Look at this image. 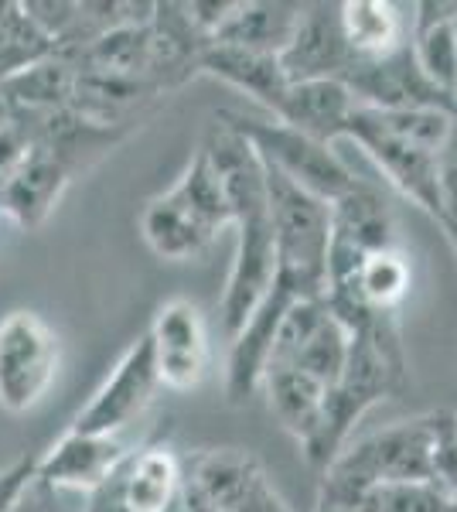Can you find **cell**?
<instances>
[{"instance_id": "obj_13", "label": "cell", "mask_w": 457, "mask_h": 512, "mask_svg": "<svg viewBox=\"0 0 457 512\" xmlns=\"http://www.w3.org/2000/svg\"><path fill=\"white\" fill-rule=\"evenodd\" d=\"M127 458H130V451L123 448L116 437L65 431L52 448L38 458V478H45L55 489H65L72 495H79V492L89 495Z\"/></svg>"}, {"instance_id": "obj_32", "label": "cell", "mask_w": 457, "mask_h": 512, "mask_svg": "<svg viewBox=\"0 0 457 512\" xmlns=\"http://www.w3.org/2000/svg\"><path fill=\"white\" fill-rule=\"evenodd\" d=\"M35 468H38V458L24 454V458L14 461L11 468H4V472H0V512L14 509V502H18V495L24 492V485L31 482Z\"/></svg>"}, {"instance_id": "obj_2", "label": "cell", "mask_w": 457, "mask_h": 512, "mask_svg": "<svg viewBox=\"0 0 457 512\" xmlns=\"http://www.w3.org/2000/svg\"><path fill=\"white\" fill-rule=\"evenodd\" d=\"M267 171V198L273 243H277V277L301 297H324L328 291V243H331V205L304 192L277 168Z\"/></svg>"}, {"instance_id": "obj_22", "label": "cell", "mask_w": 457, "mask_h": 512, "mask_svg": "<svg viewBox=\"0 0 457 512\" xmlns=\"http://www.w3.org/2000/svg\"><path fill=\"white\" fill-rule=\"evenodd\" d=\"M79 69L65 55L31 65L0 86V96L11 106V113H52V110H72L76 96Z\"/></svg>"}, {"instance_id": "obj_28", "label": "cell", "mask_w": 457, "mask_h": 512, "mask_svg": "<svg viewBox=\"0 0 457 512\" xmlns=\"http://www.w3.org/2000/svg\"><path fill=\"white\" fill-rule=\"evenodd\" d=\"M437 434H434V472L430 482L444 495H457V427L451 410H437Z\"/></svg>"}, {"instance_id": "obj_4", "label": "cell", "mask_w": 457, "mask_h": 512, "mask_svg": "<svg viewBox=\"0 0 457 512\" xmlns=\"http://www.w3.org/2000/svg\"><path fill=\"white\" fill-rule=\"evenodd\" d=\"M434 434H437L434 414L389 424L376 434H365L355 444H348L324 468V475L348 478V482L362 485V489H372V485L430 482V472H434Z\"/></svg>"}, {"instance_id": "obj_38", "label": "cell", "mask_w": 457, "mask_h": 512, "mask_svg": "<svg viewBox=\"0 0 457 512\" xmlns=\"http://www.w3.org/2000/svg\"><path fill=\"white\" fill-rule=\"evenodd\" d=\"M7 11V0H0V14H4Z\"/></svg>"}, {"instance_id": "obj_18", "label": "cell", "mask_w": 457, "mask_h": 512, "mask_svg": "<svg viewBox=\"0 0 457 512\" xmlns=\"http://www.w3.org/2000/svg\"><path fill=\"white\" fill-rule=\"evenodd\" d=\"M301 21V7L294 4H232L226 21L212 35V45L249 48V52L277 55L290 45Z\"/></svg>"}, {"instance_id": "obj_14", "label": "cell", "mask_w": 457, "mask_h": 512, "mask_svg": "<svg viewBox=\"0 0 457 512\" xmlns=\"http://www.w3.org/2000/svg\"><path fill=\"white\" fill-rule=\"evenodd\" d=\"M355 96L342 79H311L290 82L284 99L273 110V120L301 130V134L335 144L345 134V123L355 113Z\"/></svg>"}, {"instance_id": "obj_20", "label": "cell", "mask_w": 457, "mask_h": 512, "mask_svg": "<svg viewBox=\"0 0 457 512\" xmlns=\"http://www.w3.org/2000/svg\"><path fill=\"white\" fill-rule=\"evenodd\" d=\"M185 472L171 448L154 444L144 451H130L123 461V492L130 512H168L181 499Z\"/></svg>"}, {"instance_id": "obj_35", "label": "cell", "mask_w": 457, "mask_h": 512, "mask_svg": "<svg viewBox=\"0 0 457 512\" xmlns=\"http://www.w3.org/2000/svg\"><path fill=\"white\" fill-rule=\"evenodd\" d=\"M314 512H352V509H335V506H318Z\"/></svg>"}, {"instance_id": "obj_6", "label": "cell", "mask_w": 457, "mask_h": 512, "mask_svg": "<svg viewBox=\"0 0 457 512\" xmlns=\"http://www.w3.org/2000/svg\"><path fill=\"white\" fill-rule=\"evenodd\" d=\"M396 219L382 192L369 181H359L348 195L331 202V243H328V291L348 287L359 277L365 256L393 250Z\"/></svg>"}, {"instance_id": "obj_3", "label": "cell", "mask_w": 457, "mask_h": 512, "mask_svg": "<svg viewBox=\"0 0 457 512\" xmlns=\"http://www.w3.org/2000/svg\"><path fill=\"white\" fill-rule=\"evenodd\" d=\"M219 120H226L232 130H239L253 144V151L260 154L263 164L277 168L284 178L301 185L304 192L318 195L328 205L348 195L362 181L331 151V144L307 137L280 120H253L243 117V113H219Z\"/></svg>"}, {"instance_id": "obj_5", "label": "cell", "mask_w": 457, "mask_h": 512, "mask_svg": "<svg viewBox=\"0 0 457 512\" xmlns=\"http://www.w3.org/2000/svg\"><path fill=\"white\" fill-rule=\"evenodd\" d=\"M62 342L38 311H11L0 321V407L28 414L52 390Z\"/></svg>"}, {"instance_id": "obj_29", "label": "cell", "mask_w": 457, "mask_h": 512, "mask_svg": "<svg viewBox=\"0 0 457 512\" xmlns=\"http://www.w3.org/2000/svg\"><path fill=\"white\" fill-rule=\"evenodd\" d=\"M440 229L457 256V127L440 154Z\"/></svg>"}, {"instance_id": "obj_30", "label": "cell", "mask_w": 457, "mask_h": 512, "mask_svg": "<svg viewBox=\"0 0 457 512\" xmlns=\"http://www.w3.org/2000/svg\"><path fill=\"white\" fill-rule=\"evenodd\" d=\"M31 158V140L24 134V127L18 120H7L0 127V188L7 185L24 161Z\"/></svg>"}, {"instance_id": "obj_16", "label": "cell", "mask_w": 457, "mask_h": 512, "mask_svg": "<svg viewBox=\"0 0 457 512\" xmlns=\"http://www.w3.org/2000/svg\"><path fill=\"white\" fill-rule=\"evenodd\" d=\"M195 72L222 79L226 86L253 96L256 103H263L270 113L277 110V103L284 99L290 86L277 55L249 52V48H232V45H212V41L198 55Z\"/></svg>"}, {"instance_id": "obj_31", "label": "cell", "mask_w": 457, "mask_h": 512, "mask_svg": "<svg viewBox=\"0 0 457 512\" xmlns=\"http://www.w3.org/2000/svg\"><path fill=\"white\" fill-rule=\"evenodd\" d=\"M69 495L72 492L55 489L52 482L38 478V468H35V475H31V482L24 485V492L18 495V502H14L11 512H69V506H65Z\"/></svg>"}, {"instance_id": "obj_27", "label": "cell", "mask_w": 457, "mask_h": 512, "mask_svg": "<svg viewBox=\"0 0 457 512\" xmlns=\"http://www.w3.org/2000/svg\"><path fill=\"white\" fill-rule=\"evenodd\" d=\"M362 512H451V495L440 492L434 482L372 485Z\"/></svg>"}, {"instance_id": "obj_10", "label": "cell", "mask_w": 457, "mask_h": 512, "mask_svg": "<svg viewBox=\"0 0 457 512\" xmlns=\"http://www.w3.org/2000/svg\"><path fill=\"white\" fill-rule=\"evenodd\" d=\"M297 301H304L287 284L273 280L270 294L260 301V308L246 318V325L229 338V359H226V396L229 403H243L263 386V376L270 369L273 338L280 332V321Z\"/></svg>"}, {"instance_id": "obj_39", "label": "cell", "mask_w": 457, "mask_h": 512, "mask_svg": "<svg viewBox=\"0 0 457 512\" xmlns=\"http://www.w3.org/2000/svg\"><path fill=\"white\" fill-rule=\"evenodd\" d=\"M454 427H457V414H454Z\"/></svg>"}, {"instance_id": "obj_1", "label": "cell", "mask_w": 457, "mask_h": 512, "mask_svg": "<svg viewBox=\"0 0 457 512\" xmlns=\"http://www.w3.org/2000/svg\"><path fill=\"white\" fill-rule=\"evenodd\" d=\"M202 151L209 154L215 175L229 198L232 226H236V260L229 267L226 291H222V328L232 338L246 325V318L260 308L277 277V243H273L267 171L253 144L232 130L226 120L215 117L205 134Z\"/></svg>"}, {"instance_id": "obj_36", "label": "cell", "mask_w": 457, "mask_h": 512, "mask_svg": "<svg viewBox=\"0 0 457 512\" xmlns=\"http://www.w3.org/2000/svg\"><path fill=\"white\" fill-rule=\"evenodd\" d=\"M451 31H454V41H457V11H454V18H451Z\"/></svg>"}, {"instance_id": "obj_23", "label": "cell", "mask_w": 457, "mask_h": 512, "mask_svg": "<svg viewBox=\"0 0 457 512\" xmlns=\"http://www.w3.org/2000/svg\"><path fill=\"white\" fill-rule=\"evenodd\" d=\"M168 202L178 205L185 216L195 222L202 233H209L212 239L222 233L226 226H232V212H229V198L222 188L219 175H215L209 154L198 147L195 158L188 161V168L181 171V178L168 188Z\"/></svg>"}, {"instance_id": "obj_19", "label": "cell", "mask_w": 457, "mask_h": 512, "mask_svg": "<svg viewBox=\"0 0 457 512\" xmlns=\"http://www.w3.org/2000/svg\"><path fill=\"white\" fill-rule=\"evenodd\" d=\"M263 390H267L273 417L280 420V427H284L304 451L307 444L318 437L328 386H321L318 379L304 376L301 369L280 366L263 376Z\"/></svg>"}, {"instance_id": "obj_15", "label": "cell", "mask_w": 457, "mask_h": 512, "mask_svg": "<svg viewBox=\"0 0 457 512\" xmlns=\"http://www.w3.org/2000/svg\"><path fill=\"white\" fill-rule=\"evenodd\" d=\"M72 181V171L52 154L31 147V158L21 164L18 175L0 188V216L18 222L21 229L35 233L48 222L55 205L62 202L65 188Z\"/></svg>"}, {"instance_id": "obj_37", "label": "cell", "mask_w": 457, "mask_h": 512, "mask_svg": "<svg viewBox=\"0 0 457 512\" xmlns=\"http://www.w3.org/2000/svg\"><path fill=\"white\" fill-rule=\"evenodd\" d=\"M451 512H457V495H454V499H451Z\"/></svg>"}, {"instance_id": "obj_8", "label": "cell", "mask_w": 457, "mask_h": 512, "mask_svg": "<svg viewBox=\"0 0 457 512\" xmlns=\"http://www.w3.org/2000/svg\"><path fill=\"white\" fill-rule=\"evenodd\" d=\"M157 386V366H154V345L151 335H140L127 352L120 355V362L113 366V373L106 376V383L93 393V400L79 410L69 431L76 434H103L116 437L127 424L144 414L147 403L154 400Z\"/></svg>"}, {"instance_id": "obj_25", "label": "cell", "mask_w": 457, "mask_h": 512, "mask_svg": "<svg viewBox=\"0 0 457 512\" xmlns=\"http://www.w3.org/2000/svg\"><path fill=\"white\" fill-rule=\"evenodd\" d=\"M410 284H413L410 260L403 256L400 246H393V250H379L365 256L352 287L372 311L396 315L400 304L406 301V294H410ZM331 291H342V287H331Z\"/></svg>"}, {"instance_id": "obj_21", "label": "cell", "mask_w": 457, "mask_h": 512, "mask_svg": "<svg viewBox=\"0 0 457 512\" xmlns=\"http://www.w3.org/2000/svg\"><path fill=\"white\" fill-rule=\"evenodd\" d=\"M413 11V59L430 86L457 99V41L451 31L457 4H417Z\"/></svg>"}, {"instance_id": "obj_34", "label": "cell", "mask_w": 457, "mask_h": 512, "mask_svg": "<svg viewBox=\"0 0 457 512\" xmlns=\"http://www.w3.org/2000/svg\"><path fill=\"white\" fill-rule=\"evenodd\" d=\"M11 120V106L4 103V96H0V127H4V123Z\"/></svg>"}, {"instance_id": "obj_26", "label": "cell", "mask_w": 457, "mask_h": 512, "mask_svg": "<svg viewBox=\"0 0 457 512\" xmlns=\"http://www.w3.org/2000/svg\"><path fill=\"white\" fill-rule=\"evenodd\" d=\"M52 55H58L55 41L28 18L21 4H7L0 14V86Z\"/></svg>"}, {"instance_id": "obj_17", "label": "cell", "mask_w": 457, "mask_h": 512, "mask_svg": "<svg viewBox=\"0 0 457 512\" xmlns=\"http://www.w3.org/2000/svg\"><path fill=\"white\" fill-rule=\"evenodd\" d=\"M338 21L352 59H386L413 38V18L389 0H345Z\"/></svg>"}, {"instance_id": "obj_11", "label": "cell", "mask_w": 457, "mask_h": 512, "mask_svg": "<svg viewBox=\"0 0 457 512\" xmlns=\"http://www.w3.org/2000/svg\"><path fill=\"white\" fill-rule=\"evenodd\" d=\"M157 379L168 390H195L209 373V335L191 301H168L151 325Z\"/></svg>"}, {"instance_id": "obj_12", "label": "cell", "mask_w": 457, "mask_h": 512, "mask_svg": "<svg viewBox=\"0 0 457 512\" xmlns=\"http://www.w3.org/2000/svg\"><path fill=\"white\" fill-rule=\"evenodd\" d=\"M348 62H352V52L345 45L338 7H301V21H297L294 38L280 52V69H284L287 82L342 79Z\"/></svg>"}, {"instance_id": "obj_9", "label": "cell", "mask_w": 457, "mask_h": 512, "mask_svg": "<svg viewBox=\"0 0 457 512\" xmlns=\"http://www.w3.org/2000/svg\"><path fill=\"white\" fill-rule=\"evenodd\" d=\"M342 82L365 110H413V106L457 110V99L427 82L410 45H403L386 59H352Z\"/></svg>"}, {"instance_id": "obj_7", "label": "cell", "mask_w": 457, "mask_h": 512, "mask_svg": "<svg viewBox=\"0 0 457 512\" xmlns=\"http://www.w3.org/2000/svg\"><path fill=\"white\" fill-rule=\"evenodd\" d=\"M342 140L359 144L362 154L386 175L389 185L410 198L413 205H420V209L440 226V158L437 154L423 151V147H413L396 134H389L386 127H379V123L372 120L369 110H362V106H355L352 120L345 123Z\"/></svg>"}, {"instance_id": "obj_33", "label": "cell", "mask_w": 457, "mask_h": 512, "mask_svg": "<svg viewBox=\"0 0 457 512\" xmlns=\"http://www.w3.org/2000/svg\"><path fill=\"white\" fill-rule=\"evenodd\" d=\"M82 512H130L127 506V492H123V465L106 478L99 489L86 495V509Z\"/></svg>"}, {"instance_id": "obj_24", "label": "cell", "mask_w": 457, "mask_h": 512, "mask_svg": "<svg viewBox=\"0 0 457 512\" xmlns=\"http://www.w3.org/2000/svg\"><path fill=\"white\" fill-rule=\"evenodd\" d=\"M140 233L161 260H195L212 246V236L191 222L168 195H157L140 212Z\"/></svg>"}]
</instances>
